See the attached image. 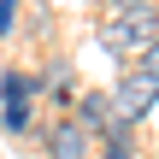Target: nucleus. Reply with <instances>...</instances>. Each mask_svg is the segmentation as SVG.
Segmentation results:
<instances>
[{
  "mask_svg": "<svg viewBox=\"0 0 159 159\" xmlns=\"http://www.w3.org/2000/svg\"><path fill=\"white\" fill-rule=\"evenodd\" d=\"M153 41H159V6H153V0H142V6H118V12L100 24V47L118 53V59H124V53H148Z\"/></svg>",
  "mask_w": 159,
  "mask_h": 159,
  "instance_id": "obj_1",
  "label": "nucleus"
},
{
  "mask_svg": "<svg viewBox=\"0 0 159 159\" xmlns=\"http://www.w3.org/2000/svg\"><path fill=\"white\" fill-rule=\"evenodd\" d=\"M112 106H118V118H124V124L148 118V112L159 106V77H153V71H142V65H136V71H124V83L112 89Z\"/></svg>",
  "mask_w": 159,
  "mask_h": 159,
  "instance_id": "obj_2",
  "label": "nucleus"
},
{
  "mask_svg": "<svg viewBox=\"0 0 159 159\" xmlns=\"http://www.w3.org/2000/svg\"><path fill=\"white\" fill-rule=\"evenodd\" d=\"M77 124H83L89 136H112V130H124L112 94H83V100H77Z\"/></svg>",
  "mask_w": 159,
  "mask_h": 159,
  "instance_id": "obj_3",
  "label": "nucleus"
},
{
  "mask_svg": "<svg viewBox=\"0 0 159 159\" xmlns=\"http://www.w3.org/2000/svg\"><path fill=\"white\" fill-rule=\"evenodd\" d=\"M89 142H94V136H89L77 118H71V124H59V130H53V148H47V159H89Z\"/></svg>",
  "mask_w": 159,
  "mask_h": 159,
  "instance_id": "obj_4",
  "label": "nucleus"
},
{
  "mask_svg": "<svg viewBox=\"0 0 159 159\" xmlns=\"http://www.w3.org/2000/svg\"><path fill=\"white\" fill-rule=\"evenodd\" d=\"M30 118H35V112H30V100H6V112H0V124H6L12 136H24V130H30Z\"/></svg>",
  "mask_w": 159,
  "mask_h": 159,
  "instance_id": "obj_5",
  "label": "nucleus"
},
{
  "mask_svg": "<svg viewBox=\"0 0 159 159\" xmlns=\"http://www.w3.org/2000/svg\"><path fill=\"white\" fill-rule=\"evenodd\" d=\"M100 159H136V142H130V124L106 136V153H100Z\"/></svg>",
  "mask_w": 159,
  "mask_h": 159,
  "instance_id": "obj_6",
  "label": "nucleus"
},
{
  "mask_svg": "<svg viewBox=\"0 0 159 159\" xmlns=\"http://www.w3.org/2000/svg\"><path fill=\"white\" fill-rule=\"evenodd\" d=\"M12 24H18V0H0V35H6Z\"/></svg>",
  "mask_w": 159,
  "mask_h": 159,
  "instance_id": "obj_7",
  "label": "nucleus"
},
{
  "mask_svg": "<svg viewBox=\"0 0 159 159\" xmlns=\"http://www.w3.org/2000/svg\"><path fill=\"white\" fill-rule=\"evenodd\" d=\"M142 71H153V77H159V41L148 47V53H142Z\"/></svg>",
  "mask_w": 159,
  "mask_h": 159,
  "instance_id": "obj_8",
  "label": "nucleus"
},
{
  "mask_svg": "<svg viewBox=\"0 0 159 159\" xmlns=\"http://www.w3.org/2000/svg\"><path fill=\"white\" fill-rule=\"evenodd\" d=\"M112 6H142V0H112Z\"/></svg>",
  "mask_w": 159,
  "mask_h": 159,
  "instance_id": "obj_9",
  "label": "nucleus"
}]
</instances>
